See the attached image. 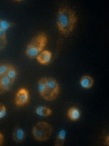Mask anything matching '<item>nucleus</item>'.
<instances>
[{
  "label": "nucleus",
  "instance_id": "obj_1",
  "mask_svg": "<svg viewBox=\"0 0 109 146\" xmlns=\"http://www.w3.org/2000/svg\"><path fill=\"white\" fill-rule=\"evenodd\" d=\"M77 21L78 17L72 9L64 6L58 9L56 25L60 32L64 36H68L73 31Z\"/></svg>",
  "mask_w": 109,
  "mask_h": 146
},
{
  "label": "nucleus",
  "instance_id": "obj_2",
  "mask_svg": "<svg viewBox=\"0 0 109 146\" xmlns=\"http://www.w3.org/2000/svg\"><path fill=\"white\" fill-rule=\"evenodd\" d=\"M48 42L46 34L41 32L36 35L27 45L25 54L31 59L36 58L43 51Z\"/></svg>",
  "mask_w": 109,
  "mask_h": 146
},
{
  "label": "nucleus",
  "instance_id": "obj_3",
  "mask_svg": "<svg viewBox=\"0 0 109 146\" xmlns=\"http://www.w3.org/2000/svg\"><path fill=\"white\" fill-rule=\"evenodd\" d=\"M53 131V128L50 123L45 121H40L32 128V133L34 139L39 142L49 139Z\"/></svg>",
  "mask_w": 109,
  "mask_h": 146
},
{
  "label": "nucleus",
  "instance_id": "obj_4",
  "mask_svg": "<svg viewBox=\"0 0 109 146\" xmlns=\"http://www.w3.org/2000/svg\"><path fill=\"white\" fill-rule=\"evenodd\" d=\"M47 91L44 99L47 101H51L58 96L60 92L59 85L56 80L51 77H45Z\"/></svg>",
  "mask_w": 109,
  "mask_h": 146
},
{
  "label": "nucleus",
  "instance_id": "obj_5",
  "mask_svg": "<svg viewBox=\"0 0 109 146\" xmlns=\"http://www.w3.org/2000/svg\"><path fill=\"white\" fill-rule=\"evenodd\" d=\"M30 95L28 90L25 88H20L17 92L15 104L17 106H23L28 103Z\"/></svg>",
  "mask_w": 109,
  "mask_h": 146
},
{
  "label": "nucleus",
  "instance_id": "obj_6",
  "mask_svg": "<svg viewBox=\"0 0 109 146\" xmlns=\"http://www.w3.org/2000/svg\"><path fill=\"white\" fill-rule=\"evenodd\" d=\"M14 83L6 75L0 76V95L9 91Z\"/></svg>",
  "mask_w": 109,
  "mask_h": 146
},
{
  "label": "nucleus",
  "instance_id": "obj_7",
  "mask_svg": "<svg viewBox=\"0 0 109 146\" xmlns=\"http://www.w3.org/2000/svg\"><path fill=\"white\" fill-rule=\"evenodd\" d=\"M38 63L42 65H48L51 62L52 58V53L49 50H43L36 56Z\"/></svg>",
  "mask_w": 109,
  "mask_h": 146
},
{
  "label": "nucleus",
  "instance_id": "obj_8",
  "mask_svg": "<svg viewBox=\"0 0 109 146\" xmlns=\"http://www.w3.org/2000/svg\"><path fill=\"white\" fill-rule=\"evenodd\" d=\"M26 138L25 131L21 127H15L13 132V139L15 142L20 143L24 141Z\"/></svg>",
  "mask_w": 109,
  "mask_h": 146
},
{
  "label": "nucleus",
  "instance_id": "obj_9",
  "mask_svg": "<svg viewBox=\"0 0 109 146\" xmlns=\"http://www.w3.org/2000/svg\"><path fill=\"white\" fill-rule=\"evenodd\" d=\"M94 80L92 77L89 75H84L81 77L79 80V84L81 86L85 89H89L93 86Z\"/></svg>",
  "mask_w": 109,
  "mask_h": 146
},
{
  "label": "nucleus",
  "instance_id": "obj_10",
  "mask_svg": "<svg viewBox=\"0 0 109 146\" xmlns=\"http://www.w3.org/2000/svg\"><path fill=\"white\" fill-rule=\"evenodd\" d=\"M81 115V113L79 109L75 107H72L68 110V117L71 121H78L80 118Z\"/></svg>",
  "mask_w": 109,
  "mask_h": 146
},
{
  "label": "nucleus",
  "instance_id": "obj_11",
  "mask_svg": "<svg viewBox=\"0 0 109 146\" xmlns=\"http://www.w3.org/2000/svg\"><path fill=\"white\" fill-rule=\"evenodd\" d=\"M35 111L36 115L44 117L50 116L53 113L51 109L44 106H40L36 107Z\"/></svg>",
  "mask_w": 109,
  "mask_h": 146
},
{
  "label": "nucleus",
  "instance_id": "obj_12",
  "mask_svg": "<svg viewBox=\"0 0 109 146\" xmlns=\"http://www.w3.org/2000/svg\"><path fill=\"white\" fill-rule=\"evenodd\" d=\"M66 133L64 129L60 130L57 135L55 146H63L66 140Z\"/></svg>",
  "mask_w": 109,
  "mask_h": 146
},
{
  "label": "nucleus",
  "instance_id": "obj_13",
  "mask_svg": "<svg viewBox=\"0 0 109 146\" xmlns=\"http://www.w3.org/2000/svg\"><path fill=\"white\" fill-rule=\"evenodd\" d=\"M38 90L39 94L43 98L45 96L46 93L47 87L45 82V78H41L38 82Z\"/></svg>",
  "mask_w": 109,
  "mask_h": 146
},
{
  "label": "nucleus",
  "instance_id": "obj_14",
  "mask_svg": "<svg viewBox=\"0 0 109 146\" xmlns=\"http://www.w3.org/2000/svg\"><path fill=\"white\" fill-rule=\"evenodd\" d=\"M6 76L10 80H11L12 82H15V80L17 78V76H18V71H17V69L12 65L7 72Z\"/></svg>",
  "mask_w": 109,
  "mask_h": 146
},
{
  "label": "nucleus",
  "instance_id": "obj_15",
  "mask_svg": "<svg viewBox=\"0 0 109 146\" xmlns=\"http://www.w3.org/2000/svg\"><path fill=\"white\" fill-rule=\"evenodd\" d=\"M12 65V64L9 63H0V76L6 75L7 72Z\"/></svg>",
  "mask_w": 109,
  "mask_h": 146
},
{
  "label": "nucleus",
  "instance_id": "obj_16",
  "mask_svg": "<svg viewBox=\"0 0 109 146\" xmlns=\"http://www.w3.org/2000/svg\"><path fill=\"white\" fill-rule=\"evenodd\" d=\"M12 25V23L5 20H0V29L4 31H7Z\"/></svg>",
  "mask_w": 109,
  "mask_h": 146
},
{
  "label": "nucleus",
  "instance_id": "obj_17",
  "mask_svg": "<svg viewBox=\"0 0 109 146\" xmlns=\"http://www.w3.org/2000/svg\"><path fill=\"white\" fill-rule=\"evenodd\" d=\"M7 35L0 37V50L3 49L7 45Z\"/></svg>",
  "mask_w": 109,
  "mask_h": 146
},
{
  "label": "nucleus",
  "instance_id": "obj_18",
  "mask_svg": "<svg viewBox=\"0 0 109 146\" xmlns=\"http://www.w3.org/2000/svg\"><path fill=\"white\" fill-rule=\"evenodd\" d=\"M7 110L6 107L4 105L0 103V119H2L7 115Z\"/></svg>",
  "mask_w": 109,
  "mask_h": 146
},
{
  "label": "nucleus",
  "instance_id": "obj_19",
  "mask_svg": "<svg viewBox=\"0 0 109 146\" xmlns=\"http://www.w3.org/2000/svg\"><path fill=\"white\" fill-rule=\"evenodd\" d=\"M4 142V136L2 133H0V146H2Z\"/></svg>",
  "mask_w": 109,
  "mask_h": 146
},
{
  "label": "nucleus",
  "instance_id": "obj_20",
  "mask_svg": "<svg viewBox=\"0 0 109 146\" xmlns=\"http://www.w3.org/2000/svg\"><path fill=\"white\" fill-rule=\"evenodd\" d=\"M104 143L106 146H109V136L108 135L107 136H106V137L105 138L104 140Z\"/></svg>",
  "mask_w": 109,
  "mask_h": 146
},
{
  "label": "nucleus",
  "instance_id": "obj_21",
  "mask_svg": "<svg viewBox=\"0 0 109 146\" xmlns=\"http://www.w3.org/2000/svg\"><path fill=\"white\" fill-rule=\"evenodd\" d=\"M4 36H6V32L0 29V37Z\"/></svg>",
  "mask_w": 109,
  "mask_h": 146
}]
</instances>
